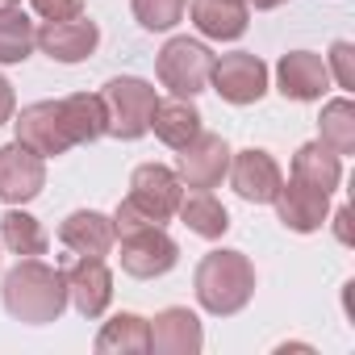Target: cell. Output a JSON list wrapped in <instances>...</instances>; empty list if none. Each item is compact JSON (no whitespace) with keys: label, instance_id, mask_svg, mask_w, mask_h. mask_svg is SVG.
<instances>
[{"label":"cell","instance_id":"cell-1","mask_svg":"<svg viewBox=\"0 0 355 355\" xmlns=\"http://www.w3.org/2000/svg\"><path fill=\"white\" fill-rule=\"evenodd\" d=\"M0 301H5L9 318L26 322V326H51L63 318L67 301V280L59 268L42 263L38 255L17 259L5 272V284H0Z\"/></svg>","mask_w":355,"mask_h":355},{"label":"cell","instance_id":"cell-2","mask_svg":"<svg viewBox=\"0 0 355 355\" xmlns=\"http://www.w3.org/2000/svg\"><path fill=\"white\" fill-rule=\"evenodd\" d=\"M180 197H184V184H180V175H175V167L142 163L130 175L125 201L113 209V230L130 234V230H142V226H167L175 218V209H180Z\"/></svg>","mask_w":355,"mask_h":355},{"label":"cell","instance_id":"cell-3","mask_svg":"<svg viewBox=\"0 0 355 355\" xmlns=\"http://www.w3.org/2000/svg\"><path fill=\"white\" fill-rule=\"evenodd\" d=\"M193 293H197V305L205 313L234 318L255 297V263L243 251H230V247L209 251L193 272Z\"/></svg>","mask_w":355,"mask_h":355},{"label":"cell","instance_id":"cell-4","mask_svg":"<svg viewBox=\"0 0 355 355\" xmlns=\"http://www.w3.org/2000/svg\"><path fill=\"white\" fill-rule=\"evenodd\" d=\"M101 101H105V121H109L113 138L138 142L142 134H150V117H155V105H159L155 84H146L138 76H113L101 88Z\"/></svg>","mask_w":355,"mask_h":355},{"label":"cell","instance_id":"cell-5","mask_svg":"<svg viewBox=\"0 0 355 355\" xmlns=\"http://www.w3.org/2000/svg\"><path fill=\"white\" fill-rule=\"evenodd\" d=\"M214 51L201 42V38H189V34H180V38H167L163 42V51H159V59H155V76H159V84L171 92V96H201L205 88H209V71H214Z\"/></svg>","mask_w":355,"mask_h":355},{"label":"cell","instance_id":"cell-6","mask_svg":"<svg viewBox=\"0 0 355 355\" xmlns=\"http://www.w3.org/2000/svg\"><path fill=\"white\" fill-rule=\"evenodd\" d=\"M13 130H17V142L30 146L42 159H59V155H67L76 146V138L67 130L63 101H34V105H26L21 113H13Z\"/></svg>","mask_w":355,"mask_h":355},{"label":"cell","instance_id":"cell-7","mask_svg":"<svg viewBox=\"0 0 355 355\" xmlns=\"http://www.w3.org/2000/svg\"><path fill=\"white\" fill-rule=\"evenodd\" d=\"M117 243H121V255H117L121 272L134 280H159L180 263V247H175V239L163 226H142V230L117 234Z\"/></svg>","mask_w":355,"mask_h":355},{"label":"cell","instance_id":"cell-8","mask_svg":"<svg viewBox=\"0 0 355 355\" xmlns=\"http://www.w3.org/2000/svg\"><path fill=\"white\" fill-rule=\"evenodd\" d=\"M209 84L226 105H259L263 92H268V63L251 51L218 55L214 71H209Z\"/></svg>","mask_w":355,"mask_h":355},{"label":"cell","instance_id":"cell-9","mask_svg":"<svg viewBox=\"0 0 355 355\" xmlns=\"http://www.w3.org/2000/svg\"><path fill=\"white\" fill-rule=\"evenodd\" d=\"M230 142L222 134H209L201 130L189 146H180L175 155V175H180L184 189H218L230 171Z\"/></svg>","mask_w":355,"mask_h":355},{"label":"cell","instance_id":"cell-10","mask_svg":"<svg viewBox=\"0 0 355 355\" xmlns=\"http://www.w3.org/2000/svg\"><path fill=\"white\" fill-rule=\"evenodd\" d=\"M230 189L251 201V205H272L280 184H284V171L280 163L263 150V146H247V150H234L230 155V171H226Z\"/></svg>","mask_w":355,"mask_h":355},{"label":"cell","instance_id":"cell-11","mask_svg":"<svg viewBox=\"0 0 355 355\" xmlns=\"http://www.w3.org/2000/svg\"><path fill=\"white\" fill-rule=\"evenodd\" d=\"M63 280H67V301L76 305L80 318L96 322L105 318L109 301H113V272L105 259L96 255H76L67 268H63Z\"/></svg>","mask_w":355,"mask_h":355},{"label":"cell","instance_id":"cell-12","mask_svg":"<svg viewBox=\"0 0 355 355\" xmlns=\"http://www.w3.org/2000/svg\"><path fill=\"white\" fill-rule=\"evenodd\" d=\"M46 189V159L21 146L17 138L0 146V201L5 205H30Z\"/></svg>","mask_w":355,"mask_h":355},{"label":"cell","instance_id":"cell-13","mask_svg":"<svg viewBox=\"0 0 355 355\" xmlns=\"http://www.w3.org/2000/svg\"><path fill=\"white\" fill-rule=\"evenodd\" d=\"M34 38H38V51L51 55L55 63H84L101 46V26L80 13L71 21H46Z\"/></svg>","mask_w":355,"mask_h":355},{"label":"cell","instance_id":"cell-14","mask_svg":"<svg viewBox=\"0 0 355 355\" xmlns=\"http://www.w3.org/2000/svg\"><path fill=\"white\" fill-rule=\"evenodd\" d=\"M276 88L284 101H322L326 88H330V71H326V59L313 55V51H288L280 55L276 63Z\"/></svg>","mask_w":355,"mask_h":355},{"label":"cell","instance_id":"cell-15","mask_svg":"<svg viewBox=\"0 0 355 355\" xmlns=\"http://www.w3.org/2000/svg\"><path fill=\"white\" fill-rule=\"evenodd\" d=\"M272 205H276L280 226L293 230V234H313V230H322L330 222V197L301 184V180H293V175H288V184H280Z\"/></svg>","mask_w":355,"mask_h":355},{"label":"cell","instance_id":"cell-16","mask_svg":"<svg viewBox=\"0 0 355 355\" xmlns=\"http://www.w3.org/2000/svg\"><path fill=\"white\" fill-rule=\"evenodd\" d=\"M201 347H205V330L189 305H167L150 318V351L155 355H197Z\"/></svg>","mask_w":355,"mask_h":355},{"label":"cell","instance_id":"cell-17","mask_svg":"<svg viewBox=\"0 0 355 355\" xmlns=\"http://www.w3.org/2000/svg\"><path fill=\"white\" fill-rule=\"evenodd\" d=\"M59 243L71 255H96V259H105L117 247V230H113V218L109 214H101V209H76V214L63 218Z\"/></svg>","mask_w":355,"mask_h":355},{"label":"cell","instance_id":"cell-18","mask_svg":"<svg viewBox=\"0 0 355 355\" xmlns=\"http://www.w3.org/2000/svg\"><path fill=\"white\" fill-rule=\"evenodd\" d=\"M189 17L201 30V38L214 42H239L251 26L247 0H189Z\"/></svg>","mask_w":355,"mask_h":355},{"label":"cell","instance_id":"cell-19","mask_svg":"<svg viewBox=\"0 0 355 355\" xmlns=\"http://www.w3.org/2000/svg\"><path fill=\"white\" fill-rule=\"evenodd\" d=\"M201 109L189 101V96H171V101H159L155 105V117H150V130H155V138L163 142V146H171V150H180V146H189L197 134H201Z\"/></svg>","mask_w":355,"mask_h":355},{"label":"cell","instance_id":"cell-20","mask_svg":"<svg viewBox=\"0 0 355 355\" xmlns=\"http://www.w3.org/2000/svg\"><path fill=\"white\" fill-rule=\"evenodd\" d=\"M293 180H301V184H309V189H318V193H334L338 184H343V155H334L326 142H301L297 146V155H293Z\"/></svg>","mask_w":355,"mask_h":355},{"label":"cell","instance_id":"cell-21","mask_svg":"<svg viewBox=\"0 0 355 355\" xmlns=\"http://www.w3.org/2000/svg\"><path fill=\"white\" fill-rule=\"evenodd\" d=\"M92 351L96 355H146L150 351V322L138 313H117L101 326Z\"/></svg>","mask_w":355,"mask_h":355},{"label":"cell","instance_id":"cell-22","mask_svg":"<svg viewBox=\"0 0 355 355\" xmlns=\"http://www.w3.org/2000/svg\"><path fill=\"white\" fill-rule=\"evenodd\" d=\"M175 218H180L197 239H222V234L230 230V214H226V205L214 197V189H193L189 197H180Z\"/></svg>","mask_w":355,"mask_h":355},{"label":"cell","instance_id":"cell-23","mask_svg":"<svg viewBox=\"0 0 355 355\" xmlns=\"http://www.w3.org/2000/svg\"><path fill=\"white\" fill-rule=\"evenodd\" d=\"M59 101H63L67 130H71L76 146H88V142H96V138H105V134H109L101 92H71V96H59Z\"/></svg>","mask_w":355,"mask_h":355},{"label":"cell","instance_id":"cell-24","mask_svg":"<svg viewBox=\"0 0 355 355\" xmlns=\"http://www.w3.org/2000/svg\"><path fill=\"white\" fill-rule=\"evenodd\" d=\"M38 26L17 9V5H0V67L26 63L38 46Z\"/></svg>","mask_w":355,"mask_h":355},{"label":"cell","instance_id":"cell-25","mask_svg":"<svg viewBox=\"0 0 355 355\" xmlns=\"http://www.w3.org/2000/svg\"><path fill=\"white\" fill-rule=\"evenodd\" d=\"M46 230L34 214H26L21 205H9V214L0 218V247L13 251V255H46Z\"/></svg>","mask_w":355,"mask_h":355},{"label":"cell","instance_id":"cell-26","mask_svg":"<svg viewBox=\"0 0 355 355\" xmlns=\"http://www.w3.org/2000/svg\"><path fill=\"white\" fill-rule=\"evenodd\" d=\"M318 142H326L334 155H355V105H351V96H334L322 105Z\"/></svg>","mask_w":355,"mask_h":355},{"label":"cell","instance_id":"cell-27","mask_svg":"<svg viewBox=\"0 0 355 355\" xmlns=\"http://www.w3.org/2000/svg\"><path fill=\"white\" fill-rule=\"evenodd\" d=\"M130 9H134V21L150 34H167L184 21L189 13V0H130Z\"/></svg>","mask_w":355,"mask_h":355},{"label":"cell","instance_id":"cell-28","mask_svg":"<svg viewBox=\"0 0 355 355\" xmlns=\"http://www.w3.org/2000/svg\"><path fill=\"white\" fill-rule=\"evenodd\" d=\"M326 71H330V80H334L343 92H351V88H355V46L338 38V42L330 46V55H326Z\"/></svg>","mask_w":355,"mask_h":355},{"label":"cell","instance_id":"cell-29","mask_svg":"<svg viewBox=\"0 0 355 355\" xmlns=\"http://www.w3.org/2000/svg\"><path fill=\"white\" fill-rule=\"evenodd\" d=\"M30 9L42 21H71L84 13V0H30Z\"/></svg>","mask_w":355,"mask_h":355},{"label":"cell","instance_id":"cell-30","mask_svg":"<svg viewBox=\"0 0 355 355\" xmlns=\"http://www.w3.org/2000/svg\"><path fill=\"white\" fill-rule=\"evenodd\" d=\"M13 113H17V92H13V84L5 76H0V125L13 121Z\"/></svg>","mask_w":355,"mask_h":355},{"label":"cell","instance_id":"cell-31","mask_svg":"<svg viewBox=\"0 0 355 355\" xmlns=\"http://www.w3.org/2000/svg\"><path fill=\"white\" fill-rule=\"evenodd\" d=\"M334 234H338V243H343V247H351V209H347V205L334 214Z\"/></svg>","mask_w":355,"mask_h":355},{"label":"cell","instance_id":"cell-32","mask_svg":"<svg viewBox=\"0 0 355 355\" xmlns=\"http://www.w3.org/2000/svg\"><path fill=\"white\" fill-rule=\"evenodd\" d=\"M280 5H288V0H247V9H280Z\"/></svg>","mask_w":355,"mask_h":355},{"label":"cell","instance_id":"cell-33","mask_svg":"<svg viewBox=\"0 0 355 355\" xmlns=\"http://www.w3.org/2000/svg\"><path fill=\"white\" fill-rule=\"evenodd\" d=\"M0 5H21V0H0Z\"/></svg>","mask_w":355,"mask_h":355}]
</instances>
